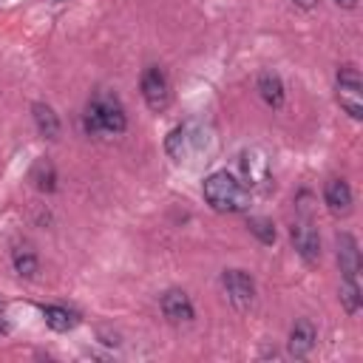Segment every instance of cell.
Returning <instances> with one entry per match:
<instances>
[{"label": "cell", "instance_id": "21", "mask_svg": "<svg viewBox=\"0 0 363 363\" xmlns=\"http://www.w3.org/2000/svg\"><path fill=\"white\" fill-rule=\"evenodd\" d=\"M335 3H337L340 9H354V6H357V0H335Z\"/></svg>", "mask_w": 363, "mask_h": 363}, {"label": "cell", "instance_id": "2", "mask_svg": "<svg viewBox=\"0 0 363 363\" xmlns=\"http://www.w3.org/2000/svg\"><path fill=\"white\" fill-rule=\"evenodd\" d=\"M204 201L216 213H241L247 207V187L227 170H216L204 179Z\"/></svg>", "mask_w": 363, "mask_h": 363}, {"label": "cell", "instance_id": "1", "mask_svg": "<svg viewBox=\"0 0 363 363\" xmlns=\"http://www.w3.org/2000/svg\"><path fill=\"white\" fill-rule=\"evenodd\" d=\"M82 125H85L88 136H116V133H122L128 128V116H125V108H122L119 96L111 94V91L94 94L88 108H85Z\"/></svg>", "mask_w": 363, "mask_h": 363}, {"label": "cell", "instance_id": "17", "mask_svg": "<svg viewBox=\"0 0 363 363\" xmlns=\"http://www.w3.org/2000/svg\"><path fill=\"white\" fill-rule=\"evenodd\" d=\"M43 318H45V323L54 329V332H68V329H74L77 326V312H71V309H65V306H43Z\"/></svg>", "mask_w": 363, "mask_h": 363}, {"label": "cell", "instance_id": "10", "mask_svg": "<svg viewBox=\"0 0 363 363\" xmlns=\"http://www.w3.org/2000/svg\"><path fill=\"white\" fill-rule=\"evenodd\" d=\"M162 315L170 320V323H182V320H193V303L187 298V292L182 289H167L162 295Z\"/></svg>", "mask_w": 363, "mask_h": 363}, {"label": "cell", "instance_id": "22", "mask_svg": "<svg viewBox=\"0 0 363 363\" xmlns=\"http://www.w3.org/2000/svg\"><path fill=\"white\" fill-rule=\"evenodd\" d=\"M9 332V320L3 318V312H0V335H6Z\"/></svg>", "mask_w": 363, "mask_h": 363}, {"label": "cell", "instance_id": "9", "mask_svg": "<svg viewBox=\"0 0 363 363\" xmlns=\"http://www.w3.org/2000/svg\"><path fill=\"white\" fill-rule=\"evenodd\" d=\"M337 267H340L343 278L357 281V272H360V250H357L354 235H349V233H340L337 235Z\"/></svg>", "mask_w": 363, "mask_h": 363}, {"label": "cell", "instance_id": "5", "mask_svg": "<svg viewBox=\"0 0 363 363\" xmlns=\"http://www.w3.org/2000/svg\"><path fill=\"white\" fill-rule=\"evenodd\" d=\"M142 96H145V105L150 108V111H164L167 105H170V79H167V74L159 68V65H150V68H145V74H142Z\"/></svg>", "mask_w": 363, "mask_h": 363}, {"label": "cell", "instance_id": "14", "mask_svg": "<svg viewBox=\"0 0 363 363\" xmlns=\"http://www.w3.org/2000/svg\"><path fill=\"white\" fill-rule=\"evenodd\" d=\"M258 94H261V99L269 105V108H281L284 105V82H281V77L275 74V71H264L261 77H258Z\"/></svg>", "mask_w": 363, "mask_h": 363}, {"label": "cell", "instance_id": "8", "mask_svg": "<svg viewBox=\"0 0 363 363\" xmlns=\"http://www.w3.org/2000/svg\"><path fill=\"white\" fill-rule=\"evenodd\" d=\"M289 238H292V247L298 250V255L306 264H315L320 258V235H318V230L312 227L309 218H298L289 227Z\"/></svg>", "mask_w": 363, "mask_h": 363}, {"label": "cell", "instance_id": "15", "mask_svg": "<svg viewBox=\"0 0 363 363\" xmlns=\"http://www.w3.org/2000/svg\"><path fill=\"white\" fill-rule=\"evenodd\" d=\"M31 113H34V125H37L40 136H45V139H57V136H60V119H57V113L51 111V105L34 102V105H31Z\"/></svg>", "mask_w": 363, "mask_h": 363}, {"label": "cell", "instance_id": "6", "mask_svg": "<svg viewBox=\"0 0 363 363\" xmlns=\"http://www.w3.org/2000/svg\"><path fill=\"white\" fill-rule=\"evenodd\" d=\"M221 284H224V292H227L230 303L238 312L252 309V303H255V281L244 269H227L221 275Z\"/></svg>", "mask_w": 363, "mask_h": 363}, {"label": "cell", "instance_id": "3", "mask_svg": "<svg viewBox=\"0 0 363 363\" xmlns=\"http://www.w3.org/2000/svg\"><path fill=\"white\" fill-rule=\"evenodd\" d=\"M204 128L196 125V122H184L179 128H173L164 139V150L170 159L176 162H190L199 150H204Z\"/></svg>", "mask_w": 363, "mask_h": 363}, {"label": "cell", "instance_id": "4", "mask_svg": "<svg viewBox=\"0 0 363 363\" xmlns=\"http://www.w3.org/2000/svg\"><path fill=\"white\" fill-rule=\"evenodd\" d=\"M337 102L352 119L363 116V79L354 65H343L337 71Z\"/></svg>", "mask_w": 363, "mask_h": 363}, {"label": "cell", "instance_id": "20", "mask_svg": "<svg viewBox=\"0 0 363 363\" xmlns=\"http://www.w3.org/2000/svg\"><path fill=\"white\" fill-rule=\"evenodd\" d=\"M295 6H301V9H315L318 6V0H292Z\"/></svg>", "mask_w": 363, "mask_h": 363}, {"label": "cell", "instance_id": "11", "mask_svg": "<svg viewBox=\"0 0 363 363\" xmlns=\"http://www.w3.org/2000/svg\"><path fill=\"white\" fill-rule=\"evenodd\" d=\"M323 201L332 216H349L352 213V190L343 179H332L323 187Z\"/></svg>", "mask_w": 363, "mask_h": 363}, {"label": "cell", "instance_id": "19", "mask_svg": "<svg viewBox=\"0 0 363 363\" xmlns=\"http://www.w3.org/2000/svg\"><path fill=\"white\" fill-rule=\"evenodd\" d=\"M250 230H252L264 244H272V241H275V227H272L269 221H264V218H250Z\"/></svg>", "mask_w": 363, "mask_h": 363}, {"label": "cell", "instance_id": "12", "mask_svg": "<svg viewBox=\"0 0 363 363\" xmlns=\"http://www.w3.org/2000/svg\"><path fill=\"white\" fill-rule=\"evenodd\" d=\"M315 340H318L315 326L309 320H298L292 326V332H289V343H286L289 346V354L292 357H306L315 349Z\"/></svg>", "mask_w": 363, "mask_h": 363}, {"label": "cell", "instance_id": "7", "mask_svg": "<svg viewBox=\"0 0 363 363\" xmlns=\"http://www.w3.org/2000/svg\"><path fill=\"white\" fill-rule=\"evenodd\" d=\"M238 173H241V184L244 187H261L267 179H269V159L264 150L258 147H250L238 156Z\"/></svg>", "mask_w": 363, "mask_h": 363}, {"label": "cell", "instance_id": "13", "mask_svg": "<svg viewBox=\"0 0 363 363\" xmlns=\"http://www.w3.org/2000/svg\"><path fill=\"white\" fill-rule=\"evenodd\" d=\"M11 267H14V272H17L20 278H34L37 269H40V261H37L34 247L26 244V241L17 244V247L11 250Z\"/></svg>", "mask_w": 363, "mask_h": 363}, {"label": "cell", "instance_id": "16", "mask_svg": "<svg viewBox=\"0 0 363 363\" xmlns=\"http://www.w3.org/2000/svg\"><path fill=\"white\" fill-rule=\"evenodd\" d=\"M28 179L34 182V187H37L40 193H54V187H57V170H54V164H51L48 159L34 162Z\"/></svg>", "mask_w": 363, "mask_h": 363}, {"label": "cell", "instance_id": "18", "mask_svg": "<svg viewBox=\"0 0 363 363\" xmlns=\"http://www.w3.org/2000/svg\"><path fill=\"white\" fill-rule=\"evenodd\" d=\"M360 286H357V281H349V278H343V284H340V303H343V309L349 312V315H354L357 309H360Z\"/></svg>", "mask_w": 363, "mask_h": 363}, {"label": "cell", "instance_id": "23", "mask_svg": "<svg viewBox=\"0 0 363 363\" xmlns=\"http://www.w3.org/2000/svg\"><path fill=\"white\" fill-rule=\"evenodd\" d=\"M0 312H3V303H0Z\"/></svg>", "mask_w": 363, "mask_h": 363}]
</instances>
